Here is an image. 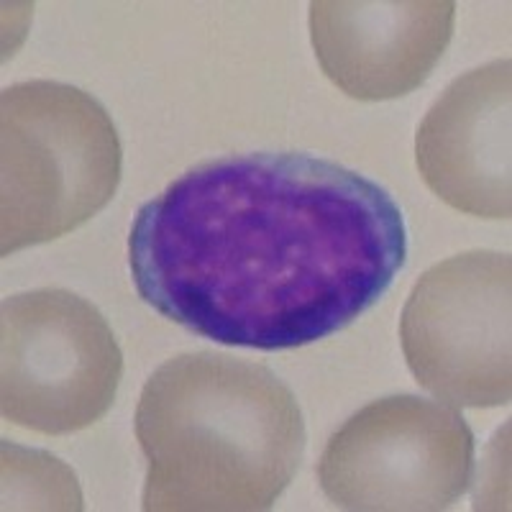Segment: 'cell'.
Instances as JSON below:
<instances>
[{"instance_id":"obj_8","label":"cell","mask_w":512,"mask_h":512,"mask_svg":"<svg viewBox=\"0 0 512 512\" xmlns=\"http://www.w3.org/2000/svg\"><path fill=\"white\" fill-rule=\"evenodd\" d=\"M512 64L464 72L428 108L415 134V164L438 198L466 216L510 218Z\"/></svg>"},{"instance_id":"obj_4","label":"cell","mask_w":512,"mask_h":512,"mask_svg":"<svg viewBox=\"0 0 512 512\" xmlns=\"http://www.w3.org/2000/svg\"><path fill=\"white\" fill-rule=\"evenodd\" d=\"M123 354L85 297L59 287L21 292L0 313V410L13 425L67 436L116 402Z\"/></svg>"},{"instance_id":"obj_5","label":"cell","mask_w":512,"mask_h":512,"mask_svg":"<svg viewBox=\"0 0 512 512\" xmlns=\"http://www.w3.org/2000/svg\"><path fill=\"white\" fill-rule=\"evenodd\" d=\"M474 477V433L441 400L392 395L351 415L318 461V482L341 510H446Z\"/></svg>"},{"instance_id":"obj_7","label":"cell","mask_w":512,"mask_h":512,"mask_svg":"<svg viewBox=\"0 0 512 512\" xmlns=\"http://www.w3.org/2000/svg\"><path fill=\"white\" fill-rule=\"evenodd\" d=\"M451 0H313L310 41L320 70L364 103L418 90L454 36Z\"/></svg>"},{"instance_id":"obj_6","label":"cell","mask_w":512,"mask_h":512,"mask_svg":"<svg viewBox=\"0 0 512 512\" xmlns=\"http://www.w3.org/2000/svg\"><path fill=\"white\" fill-rule=\"evenodd\" d=\"M510 308V254L466 251L433 264L400 318L402 354L420 387L454 408L507 405Z\"/></svg>"},{"instance_id":"obj_2","label":"cell","mask_w":512,"mask_h":512,"mask_svg":"<svg viewBox=\"0 0 512 512\" xmlns=\"http://www.w3.org/2000/svg\"><path fill=\"white\" fill-rule=\"evenodd\" d=\"M146 512H262L305 454L297 397L272 369L216 351L172 356L136 405Z\"/></svg>"},{"instance_id":"obj_1","label":"cell","mask_w":512,"mask_h":512,"mask_svg":"<svg viewBox=\"0 0 512 512\" xmlns=\"http://www.w3.org/2000/svg\"><path fill=\"white\" fill-rule=\"evenodd\" d=\"M408 259V226L379 182L308 154H244L187 169L139 208L136 292L223 346L285 351L377 305Z\"/></svg>"},{"instance_id":"obj_3","label":"cell","mask_w":512,"mask_h":512,"mask_svg":"<svg viewBox=\"0 0 512 512\" xmlns=\"http://www.w3.org/2000/svg\"><path fill=\"white\" fill-rule=\"evenodd\" d=\"M0 254L47 244L88 223L121 182L116 123L90 93L64 82H16L0 98Z\"/></svg>"}]
</instances>
